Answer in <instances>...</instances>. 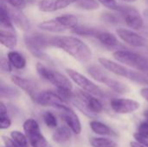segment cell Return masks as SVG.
Returning <instances> with one entry per match:
<instances>
[{"label": "cell", "mask_w": 148, "mask_h": 147, "mask_svg": "<svg viewBox=\"0 0 148 147\" xmlns=\"http://www.w3.org/2000/svg\"><path fill=\"white\" fill-rule=\"evenodd\" d=\"M50 46L62 49L81 63H87L92 59L91 49L83 41L75 36H53L50 39Z\"/></svg>", "instance_id": "obj_1"}, {"label": "cell", "mask_w": 148, "mask_h": 147, "mask_svg": "<svg viewBox=\"0 0 148 147\" xmlns=\"http://www.w3.org/2000/svg\"><path fill=\"white\" fill-rule=\"evenodd\" d=\"M37 74L44 80L52 83L57 88L56 93L65 101H70L73 96V86L69 79L56 70H52L42 63L36 64Z\"/></svg>", "instance_id": "obj_2"}, {"label": "cell", "mask_w": 148, "mask_h": 147, "mask_svg": "<svg viewBox=\"0 0 148 147\" xmlns=\"http://www.w3.org/2000/svg\"><path fill=\"white\" fill-rule=\"evenodd\" d=\"M51 37H48L45 35L39 33L27 34L24 36V43L28 50L37 58L42 60H47L48 55L44 53V49L50 46Z\"/></svg>", "instance_id": "obj_3"}, {"label": "cell", "mask_w": 148, "mask_h": 147, "mask_svg": "<svg viewBox=\"0 0 148 147\" xmlns=\"http://www.w3.org/2000/svg\"><path fill=\"white\" fill-rule=\"evenodd\" d=\"M113 56L119 62L148 75L147 57L128 50H117L113 53Z\"/></svg>", "instance_id": "obj_4"}, {"label": "cell", "mask_w": 148, "mask_h": 147, "mask_svg": "<svg viewBox=\"0 0 148 147\" xmlns=\"http://www.w3.org/2000/svg\"><path fill=\"white\" fill-rule=\"evenodd\" d=\"M32 100L41 106L53 107L61 111L71 109L68 105V102L64 101L56 92L53 91H39Z\"/></svg>", "instance_id": "obj_5"}, {"label": "cell", "mask_w": 148, "mask_h": 147, "mask_svg": "<svg viewBox=\"0 0 148 147\" xmlns=\"http://www.w3.org/2000/svg\"><path fill=\"white\" fill-rule=\"evenodd\" d=\"M66 73L69 76V78L77 85L79 86L82 90L89 93L90 94L97 97V98H103L104 97V93L101 90V88L97 86L95 82L90 81L88 78L82 75L81 73L71 69V68H67Z\"/></svg>", "instance_id": "obj_6"}, {"label": "cell", "mask_w": 148, "mask_h": 147, "mask_svg": "<svg viewBox=\"0 0 148 147\" xmlns=\"http://www.w3.org/2000/svg\"><path fill=\"white\" fill-rule=\"evenodd\" d=\"M24 134L31 147H47L48 142L41 133L40 126L34 119H28L23 123Z\"/></svg>", "instance_id": "obj_7"}, {"label": "cell", "mask_w": 148, "mask_h": 147, "mask_svg": "<svg viewBox=\"0 0 148 147\" xmlns=\"http://www.w3.org/2000/svg\"><path fill=\"white\" fill-rule=\"evenodd\" d=\"M118 11L121 14L125 23L129 28L135 30L140 29L142 28L144 23L143 18L136 8L128 5H119Z\"/></svg>", "instance_id": "obj_8"}, {"label": "cell", "mask_w": 148, "mask_h": 147, "mask_svg": "<svg viewBox=\"0 0 148 147\" xmlns=\"http://www.w3.org/2000/svg\"><path fill=\"white\" fill-rule=\"evenodd\" d=\"M110 106L112 110L116 113L127 114L138 110L140 107V104L138 101L131 99L115 98L111 101Z\"/></svg>", "instance_id": "obj_9"}, {"label": "cell", "mask_w": 148, "mask_h": 147, "mask_svg": "<svg viewBox=\"0 0 148 147\" xmlns=\"http://www.w3.org/2000/svg\"><path fill=\"white\" fill-rule=\"evenodd\" d=\"M75 95L85 105L87 109L94 115L95 113L102 112L103 105L97 97H95L89 93L81 89H77Z\"/></svg>", "instance_id": "obj_10"}, {"label": "cell", "mask_w": 148, "mask_h": 147, "mask_svg": "<svg viewBox=\"0 0 148 147\" xmlns=\"http://www.w3.org/2000/svg\"><path fill=\"white\" fill-rule=\"evenodd\" d=\"M116 33L123 42L132 47L140 48L145 47L147 44V41L145 37L134 32L133 30L124 28H119L116 29Z\"/></svg>", "instance_id": "obj_11"}, {"label": "cell", "mask_w": 148, "mask_h": 147, "mask_svg": "<svg viewBox=\"0 0 148 147\" xmlns=\"http://www.w3.org/2000/svg\"><path fill=\"white\" fill-rule=\"evenodd\" d=\"M98 62L104 68L110 71L111 73H113L116 75L121 76V77H126L127 79H130L133 70L127 68L125 66H123L120 63H117L115 62H113L105 57H100L98 59Z\"/></svg>", "instance_id": "obj_12"}, {"label": "cell", "mask_w": 148, "mask_h": 147, "mask_svg": "<svg viewBox=\"0 0 148 147\" xmlns=\"http://www.w3.org/2000/svg\"><path fill=\"white\" fill-rule=\"evenodd\" d=\"M75 2L76 0H40L38 7L43 12H53L62 10Z\"/></svg>", "instance_id": "obj_13"}, {"label": "cell", "mask_w": 148, "mask_h": 147, "mask_svg": "<svg viewBox=\"0 0 148 147\" xmlns=\"http://www.w3.org/2000/svg\"><path fill=\"white\" fill-rule=\"evenodd\" d=\"M60 116L64 120V122L67 124V126H69L70 128V130L75 134L81 133V132H82L81 121H80L78 116L75 114V113L72 109L61 111Z\"/></svg>", "instance_id": "obj_14"}, {"label": "cell", "mask_w": 148, "mask_h": 147, "mask_svg": "<svg viewBox=\"0 0 148 147\" xmlns=\"http://www.w3.org/2000/svg\"><path fill=\"white\" fill-rule=\"evenodd\" d=\"M9 16L13 23V24L16 25L20 29L23 31H28L30 29V23L29 19L26 17V16L18 10H16L12 7H8L6 5Z\"/></svg>", "instance_id": "obj_15"}, {"label": "cell", "mask_w": 148, "mask_h": 147, "mask_svg": "<svg viewBox=\"0 0 148 147\" xmlns=\"http://www.w3.org/2000/svg\"><path fill=\"white\" fill-rule=\"evenodd\" d=\"M10 79H11V81L16 86L20 88L22 90L25 91L31 97V99H33L36 96V94L39 92L37 90V87L36 86V84L28 79H25L17 75H12Z\"/></svg>", "instance_id": "obj_16"}, {"label": "cell", "mask_w": 148, "mask_h": 147, "mask_svg": "<svg viewBox=\"0 0 148 147\" xmlns=\"http://www.w3.org/2000/svg\"><path fill=\"white\" fill-rule=\"evenodd\" d=\"M0 31L16 34L14 24L9 16L6 5L3 2H1L0 8Z\"/></svg>", "instance_id": "obj_17"}, {"label": "cell", "mask_w": 148, "mask_h": 147, "mask_svg": "<svg viewBox=\"0 0 148 147\" xmlns=\"http://www.w3.org/2000/svg\"><path fill=\"white\" fill-rule=\"evenodd\" d=\"M71 130L69 126H62L58 127L53 133V140L60 146H66L71 139Z\"/></svg>", "instance_id": "obj_18"}, {"label": "cell", "mask_w": 148, "mask_h": 147, "mask_svg": "<svg viewBox=\"0 0 148 147\" xmlns=\"http://www.w3.org/2000/svg\"><path fill=\"white\" fill-rule=\"evenodd\" d=\"M40 29L48 32H54V33H60L62 31L67 30V29L62 24V23L56 17L54 19L43 21L38 24Z\"/></svg>", "instance_id": "obj_19"}, {"label": "cell", "mask_w": 148, "mask_h": 147, "mask_svg": "<svg viewBox=\"0 0 148 147\" xmlns=\"http://www.w3.org/2000/svg\"><path fill=\"white\" fill-rule=\"evenodd\" d=\"M89 126L91 130L99 135L102 136H116L115 133L106 124H103L97 120H92L89 122Z\"/></svg>", "instance_id": "obj_20"}, {"label": "cell", "mask_w": 148, "mask_h": 147, "mask_svg": "<svg viewBox=\"0 0 148 147\" xmlns=\"http://www.w3.org/2000/svg\"><path fill=\"white\" fill-rule=\"evenodd\" d=\"M103 84H105L107 87H108L110 89H112L113 91L118 93V94H126L128 92L129 88L127 85H125L124 83L115 80V79H113V78H110L109 76H106L105 79L103 80L102 81Z\"/></svg>", "instance_id": "obj_21"}, {"label": "cell", "mask_w": 148, "mask_h": 147, "mask_svg": "<svg viewBox=\"0 0 148 147\" xmlns=\"http://www.w3.org/2000/svg\"><path fill=\"white\" fill-rule=\"evenodd\" d=\"M7 59L16 69H23L26 66V59L25 57L17 51H10L7 55Z\"/></svg>", "instance_id": "obj_22"}, {"label": "cell", "mask_w": 148, "mask_h": 147, "mask_svg": "<svg viewBox=\"0 0 148 147\" xmlns=\"http://www.w3.org/2000/svg\"><path fill=\"white\" fill-rule=\"evenodd\" d=\"M98 41L107 47H116L119 45V41L117 37L109 32L107 31H100L96 36Z\"/></svg>", "instance_id": "obj_23"}, {"label": "cell", "mask_w": 148, "mask_h": 147, "mask_svg": "<svg viewBox=\"0 0 148 147\" xmlns=\"http://www.w3.org/2000/svg\"><path fill=\"white\" fill-rule=\"evenodd\" d=\"M0 42L4 47L13 49L16 47V44H17L16 35L14 33L0 31Z\"/></svg>", "instance_id": "obj_24"}, {"label": "cell", "mask_w": 148, "mask_h": 147, "mask_svg": "<svg viewBox=\"0 0 148 147\" xmlns=\"http://www.w3.org/2000/svg\"><path fill=\"white\" fill-rule=\"evenodd\" d=\"M89 143L92 147H118V144L108 138H91Z\"/></svg>", "instance_id": "obj_25"}, {"label": "cell", "mask_w": 148, "mask_h": 147, "mask_svg": "<svg viewBox=\"0 0 148 147\" xmlns=\"http://www.w3.org/2000/svg\"><path fill=\"white\" fill-rule=\"evenodd\" d=\"M101 30H98L95 28H90L88 26H82V25H77L75 29H72V32L79 35V36H95L98 35V33Z\"/></svg>", "instance_id": "obj_26"}, {"label": "cell", "mask_w": 148, "mask_h": 147, "mask_svg": "<svg viewBox=\"0 0 148 147\" xmlns=\"http://www.w3.org/2000/svg\"><path fill=\"white\" fill-rule=\"evenodd\" d=\"M19 95V91L14 88L5 86L3 83L1 84L0 96L1 98H15Z\"/></svg>", "instance_id": "obj_27"}, {"label": "cell", "mask_w": 148, "mask_h": 147, "mask_svg": "<svg viewBox=\"0 0 148 147\" xmlns=\"http://www.w3.org/2000/svg\"><path fill=\"white\" fill-rule=\"evenodd\" d=\"M10 138L21 147H28V139L25 134L19 131H12L10 133Z\"/></svg>", "instance_id": "obj_28"}, {"label": "cell", "mask_w": 148, "mask_h": 147, "mask_svg": "<svg viewBox=\"0 0 148 147\" xmlns=\"http://www.w3.org/2000/svg\"><path fill=\"white\" fill-rule=\"evenodd\" d=\"M75 4L86 10H94L99 8V3L96 0H76Z\"/></svg>", "instance_id": "obj_29"}, {"label": "cell", "mask_w": 148, "mask_h": 147, "mask_svg": "<svg viewBox=\"0 0 148 147\" xmlns=\"http://www.w3.org/2000/svg\"><path fill=\"white\" fill-rule=\"evenodd\" d=\"M88 75L93 77L95 81H99V82H101L103 81V80L105 79V77L107 76V75L102 72L100 68H98L97 67L95 66H91L88 68Z\"/></svg>", "instance_id": "obj_30"}, {"label": "cell", "mask_w": 148, "mask_h": 147, "mask_svg": "<svg viewBox=\"0 0 148 147\" xmlns=\"http://www.w3.org/2000/svg\"><path fill=\"white\" fill-rule=\"evenodd\" d=\"M42 118L47 126L50 128H55L57 126V119L54 115V113H52L51 112H49V111L45 112L42 115Z\"/></svg>", "instance_id": "obj_31"}, {"label": "cell", "mask_w": 148, "mask_h": 147, "mask_svg": "<svg viewBox=\"0 0 148 147\" xmlns=\"http://www.w3.org/2000/svg\"><path fill=\"white\" fill-rule=\"evenodd\" d=\"M2 2H3L4 3L10 4V7L18 10H23L27 5L25 0H2Z\"/></svg>", "instance_id": "obj_32"}, {"label": "cell", "mask_w": 148, "mask_h": 147, "mask_svg": "<svg viewBox=\"0 0 148 147\" xmlns=\"http://www.w3.org/2000/svg\"><path fill=\"white\" fill-rule=\"evenodd\" d=\"M102 18H103L104 21H106L107 23H109L115 24V23H120V18H119V16H116L115 14H114V13H110V12L104 13V14H102Z\"/></svg>", "instance_id": "obj_33"}, {"label": "cell", "mask_w": 148, "mask_h": 147, "mask_svg": "<svg viewBox=\"0 0 148 147\" xmlns=\"http://www.w3.org/2000/svg\"><path fill=\"white\" fill-rule=\"evenodd\" d=\"M11 120L8 114H0V128L1 130L7 129L10 126Z\"/></svg>", "instance_id": "obj_34"}, {"label": "cell", "mask_w": 148, "mask_h": 147, "mask_svg": "<svg viewBox=\"0 0 148 147\" xmlns=\"http://www.w3.org/2000/svg\"><path fill=\"white\" fill-rule=\"evenodd\" d=\"M99 3H101L103 6L109 10H118L119 5L117 4V2L115 0H98Z\"/></svg>", "instance_id": "obj_35"}, {"label": "cell", "mask_w": 148, "mask_h": 147, "mask_svg": "<svg viewBox=\"0 0 148 147\" xmlns=\"http://www.w3.org/2000/svg\"><path fill=\"white\" fill-rule=\"evenodd\" d=\"M0 68L4 73H10L12 71V65L8 59H5L3 57H2L0 60Z\"/></svg>", "instance_id": "obj_36"}, {"label": "cell", "mask_w": 148, "mask_h": 147, "mask_svg": "<svg viewBox=\"0 0 148 147\" xmlns=\"http://www.w3.org/2000/svg\"><path fill=\"white\" fill-rule=\"evenodd\" d=\"M138 134L141 135V136H145L148 137V122L146 120L144 122H141L138 127Z\"/></svg>", "instance_id": "obj_37"}, {"label": "cell", "mask_w": 148, "mask_h": 147, "mask_svg": "<svg viewBox=\"0 0 148 147\" xmlns=\"http://www.w3.org/2000/svg\"><path fill=\"white\" fill-rule=\"evenodd\" d=\"M2 138V139H3V144L5 145V146L6 147H21L19 146L11 138L10 139L9 137H7V136H2L1 137Z\"/></svg>", "instance_id": "obj_38"}, {"label": "cell", "mask_w": 148, "mask_h": 147, "mask_svg": "<svg viewBox=\"0 0 148 147\" xmlns=\"http://www.w3.org/2000/svg\"><path fill=\"white\" fill-rule=\"evenodd\" d=\"M134 139H136L137 142H139L140 144L143 145L144 146L148 147V137H145V136H141L140 134H138L137 133L134 134Z\"/></svg>", "instance_id": "obj_39"}, {"label": "cell", "mask_w": 148, "mask_h": 147, "mask_svg": "<svg viewBox=\"0 0 148 147\" xmlns=\"http://www.w3.org/2000/svg\"><path fill=\"white\" fill-rule=\"evenodd\" d=\"M140 95L148 101V88H144L140 90Z\"/></svg>", "instance_id": "obj_40"}, {"label": "cell", "mask_w": 148, "mask_h": 147, "mask_svg": "<svg viewBox=\"0 0 148 147\" xmlns=\"http://www.w3.org/2000/svg\"><path fill=\"white\" fill-rule=\"evenodd\" d=\"M130 146H131V147H146L144 146L143 145L140 144V143L137 142V141H131V142H130Z\"/></svg>", "instance_id": "obj_41"}, {"label": "cell", "mask_w": 148, "mask_h": 147, "mask_svg": "<svg viewBox=\"0 0 148 147\" xmlns=\"http://www.w3.org/2000/svg\"><path fill=\"white\" fill-rule=\"evenodd\" d=\"M143 115H144V117L147 119V121L148 122V110L144 111V113H143Z\"/></svg>", "instance_id": "obj_42"}, {"label": "cell", "mask_w": 148, "mask_h": 147, "mask_svg": "<svg viewBox=\"0 0 148 147\" xmlns=\"http://www.w3.org/2000/svg\"><path fill=\"white\" fill-rule=\"evenodd\" d=\"M123 1H125V2H127V3H134V2H135V1H137V0H123Z\"/></svg>", "instance_id": "obj_43"}, {"label": "cell", "mask_w": 148, "mask_h": 147, "mask_svg": "<svg viewBox=\"0 0 148 147\" xmlns=\"http://www.w3.org/2000/svg\"><path fill=\"white\" fill-rule=\"evenodd\" d=\"M146 14H147V16H148V10H147V11H146Z\"/></svg>", "instance_id": "obj_44"}, {"label": "cell", "mask_w": 148, "mask_h": 147, "mask_svg": "<svg viewBox=\"0 0 148 147\" xmlns=\"http://www.w3.org/2000/svg\"><path fill=\"white\" fill-rule=\"evenodd\" d=\"M5 147H6V146H5Z\"/></svg>", "instance_id": "obj_45"}, {"label": "cell", "mask_w": 148, "mask_h": 147, "mask_svg": "<svg viewBox=\"0 0 148 147\" xmlns=\"http://www.w3.org/2000/svg\"></svg>", "instance_id": "obj_46"}]
</instances>
